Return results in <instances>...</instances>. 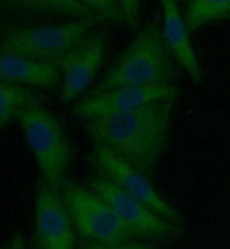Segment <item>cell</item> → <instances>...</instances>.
Masks as SVG:
<instances>
[{"label": "cell", "instance_id": "cell-9", "mask_svg": "<svg viewBox=\"0 0 230 249\" xmlns=\"http://www.w3.org/2000/svg\"><path fill=\"white\" fill-rule=\"evenodd\" d=\"M177 97L179 87L174 82L144 87H119L105 92H92L74 106V114L83 120H92L135 111L154 104L174 103Z\"/></svg>", "mask_w": 230, "mask_h": 249}, {"label": "cell", "instance_id": "cell-5", "mask_svg": "<svg viewBox=\"0 0 230 249\" xmlns=\"http://www.w3.org/2000/svg\"><path fill=\"white\" fill-rule=\"evenodd\" d=\"M62 196L82 241L98 244H122L137 241L119 222L111 208L89 187L65 180Z\"/></svg>", "mask_w": 230, "mask_h": 249}, {"label": "cell", "instance_id": "cell-17", "mask_svg": "<svg viewBox=\"0 0 230 249\" xmlns=\"http://www.w3.org/2000/svg\"><path fill=\"white\" fill-rule=\"evenodd\" d=\"M1 249H26V247H25V239L19 233H16L15 236H12L7 241V244H4L1 247Z\"/></svg>", "mask_w": 230, "mask_h": 249}, {"label": "cell", "instance_id": "cell-4", "mask_svg": "<svg viewBox=\"0 0 230 249\" xmlns=\"http://www.w3.org/2000/svg\"><path fill=\"white\" fill-rule=\"evenodd\" d=\"M94 26L89 22L75 20L7 26L1 31L0 51L58 65L79 42L92 34Z\"/></svg>", "mask_w": 230, "mask_h": 249}, {"label": "cell", "instance_id": "cell-14", "mask_svg": "<svg viewBox=\"0 0 230 249\" xmlns=\"http://www.w3.org/2000/svg\"><path fill=\"white\" fill-rule=\"evenodd\" d=\"M183 16L190 32L206 25L230 22V0H190Z\"/></svg>", "mask_w": 230, "mask_h": 249}, {"label": "cell", "instance_id": "cell-16", "mask_svg": "<svg viewBox=\"0 0 230 249\" xmlns=\"http://www.w3.org/2000/svg\"><path fill=\"white\" fill-rule=\"evenodd\" d=\"M77 249H157L153 242L146 241H130L122 244H98V242H88L81 241Z\"/></svg>", "mask_w": 230, "mask_h": 249}, {"label": "cell", "instance_id": "cell-13", "mask_svg": "<svg viewBox=\"0 0 230 249\" xmlns=\"http://www.w3.org/2000/svg\"><path fill=\"white\" fill-rule=\"evenodd\" d=\"M0 79L4 82L50 91L61 85L62 73L56 64L26 56L0 53Z\"/></svg>", "mask_w": 230, "mask_h": 249}, {"label": "cell", "instance_id": "cell-7", "mask_svg": "<svg viewBox=\"0 0 230 249\" xmlns=\"http://www.w3.org/2000/svg\"><path fill=\"white\" fill-rule=\"evenodd\" d=\"M92 160L102 178L110 180L127 195L146 205L164 220L179 228L183 225L181 213L157 192L150 178H147V173L128 164L127 161L115 156L114 153L98 144H94Z\"/></svg>", "mask_w": 230, "mask_h": 249}, {"label": "cell", "instance_id": "cell-12", "mask_svg": "<svg viewBox=\"0 0 230 249\" xmlns=\"http://www.w3.org/2000/svg\"><path fill=\"white\" fill-rule=\"evenodd\" d=\"M161 34L165 46L177 65H180L193 82H203V70L198 55L193 46L190 31L186 25L184 16L174 0L161 1Z\"/></svg>", "mask_w": 230, "mask_h": 249}, {"label": "cell", "instance_id": "cell-11", "mask_svg": "<svg viewBox=\"0 0 230 249\" xmlns=\"http://www.w3.org/2000/svg\"><path fill=\"white\" fill-rule=\"evenodd\" d=\"M107 56V39L99 32H92L58 62L62 73L59 95L64 104L82 97L94 84Z\"/></svg>", "mask_w": 230, "mask_h": 249}, {"label": "cell", "instance_id": "cell-2", "mask_svg": "<svg viewBox=\"0 0 230 249\" xmlns=\"http://www.w3.org/2000/svg\"><path fill=\"white\" fill-rule=\"evenodd\" d=\"M176 67L161 28L147 25L138 31L114 64L97 84L94 92H105L119 87H144L174 82Z\"/></svg>", "mask_w": 230, "mask_h": 249}, {"label": "cell", "instance_id": "cell-8", "mask_svg": "<svg viewBox=\"0 0 230 249\" xmlns=\"http://www.w3.org/2000/svg\"><path fill=\"white\" fill-rule=\"evenodd\" d=\"M89 189L111 208L119 222L137 241L161 242L179 233V226L164 220L101 175L89 181Z\"/></svg>", "mask_w": 230, "mask_h": 249}, {"label": "cell", "instance_id": "cell-1", "mask_svg": "<svg viewBox=\"0 0 230 249\" xmlns=\"http://www.w3.org/2000/svg\"><path fill=\"white\" fill-rule=\"evenodd\" d=\"M174 103L86 120L94 144L102 145L128 164L148 173L157 164L170 131Z\"/></svg>", "mask_w": 230, "mask_h": 249}, {"label": "cell", "instance_id": "cell-10", "mask_svg": "<svg viewBox=\"0 0 230 249\" xmlns=\"http://www.w3.org/2000/svg\"><path fill=\"white\" fill-rule=\"evenodd\" d=\"M77 229L58 189L39 178L35 195V239L39 249H77Z\"/></svg>", "mask_w": 230, "mask_h": 249}, {"label": "cell", "instance_id": "cell-15", "mask_svg": "<svg viewBox=\"0 0 230 249\" xmlns=\"http://www.w3.org/2000/svg\"><path fill=\"white\" fill-rule=\"evenodd\" d=\"M35 101L33 92L22 85L0 81V127L12 124Z\"/></svg>", "mask_w": 230, "mask_h": 249}, {"label": "cell", "instance_id": "cell-3", "mask_svg": "<svg viewBox=\"0 0 230 249\" xmlns=\"http://www.w3.org/2000/svg\"><path fill=\"white\" fill-rule=\"evenodd\" d=\"M23 139L39 170V178L62 189L72 160L66 133L53 112L39 101H33L19 117Z\"/></svg>", "mask_w": 230, "mask_h": 249}, {"label": "cell", "instance_id": "cell-6", "mask_svg": "<svg viewBox=\"0 0 230 249\" xmlns=\"http://www.w3.org/2000/svg\"><path fill=\"white\" fill-rule=\"evenodd\" d=\"M140 1L131 0H20L1 1L3 10L31 15H52L71 18L75 22L134 25Z\"/></svg>", "mask_w": 230, "mask_h": 249}]
</instances>
